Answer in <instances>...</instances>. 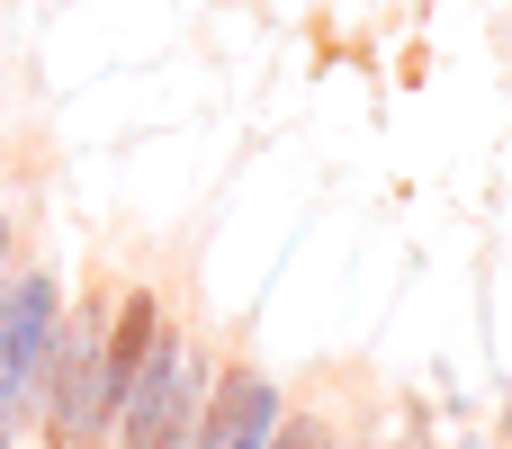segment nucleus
Wrapping results in <instances>:
<instances>
[{"label":"nucleus","instance_id":"1","mask_svg":"<svg viewBox=\"0 0 512 449\" xmlns=\"http://www.w3.org/2000/svg\"><path fill=\"white\" fill-rule=\"evenodd\" d=\"M216 369H225V360L171 315V324L153 333L135 387H126V414H117V441H108V449H189V441H198V414H207Z\"/></svg>","mask_w":512,"mask_h":449},{"label":"nucleus","instance_id":"2","mask_svg":"<svg viewBox=\"0 0 512 449\" xmlns=\"http://www.w3.org/2000/svg\"><path fill=\"white\" fill-rule=\"evenodd\" d=\"M72 288H63V261H18L9 288H0V449H27L36 423V369H45V342L63 324Z\"/></svg>","mask_w":512,"mask_h":449},{"label":"nucleus","instance_id":"3","mask_svg":"<svg viewBox=\"0 0 512 449\" xmlns=\"http://www.w3.org/2000/svg\"><path fill=\"white\" fill-rule=\"evenodd\" d=\"M99 333H108V288H81L45 342V369H36V423L27 441L36 449H81V423H90V378H99Z\"/></svg>","mask_w":512,"mask_h":449},{"label":"nucleus","instance_id":"4","mask_svg":"<svg viewBox=\"0 0 512 449\" xmlns=\"http://www.w3.org/2000/svg\"><path fill=\"white\" fill-rule=\"evenodd\" d=\"M279 414H288V387L261 360H225L216 387H207V414H198V441L189 449H270Z\"/></svg>","mask_w":512,"mask_h":449},{"label":"nucleus","instance_id":"5","mask_svg":"<svg viewBox=\"0 0 512 449\" xmlns=\"http://www.w3.org/2000/svg\"><path fill=\"white\" fill-rule=\"evenodd\" d=\"M351 441V423L324 405V396H297L288 414H279V432H270V449H342Z\"/></svg>","mask_w":512,"mask_h":449},{"label":"nucleus","instance_id":"6","mask_svg":"<svg viewBox=\"0 0 512 449\" xmlns=\"http://www.w3.org/2000/svg\"><path fill=\"white\" fill-rule=\"evenodd\" d=\"M9 270H18V225H9V207H0V288H9Z\"/></svg>","mask_w":512,"mask_h":449},{"label":"nucleus","instance_id":"7","mask_svg":"<svg viewBox=\"0 0 512 449\" xmlns=\"http://www.w3.org/2000/svg\"><path fill=\"white\" fill-rule=\"evenodd\" d=\"M342 449H387V441H378V432H369V414H360V423H351V441H342Z\"/></svg>","mask_w":512,"mask_h":449},{"label":"nucleus","instance_id":"8","mask_svg":"<svg viewBox=\"0 0 512 449\" xmlns=\"http://www.w3.org/2000/svg\"><path fill=\"white\" fill-rule=\"evenodd\" d=\"M396 449H423V432H405V441H396Z\"/></svg>","mask_w":512,"mask_h":449}]
</instances>
